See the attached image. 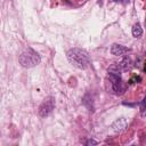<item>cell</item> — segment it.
<instances>
[{"instance_id": "cell-1", "label": "cell", "mask_w": 146, "mask_h": 146, "mask_svg": "<svg viewBox=\"0 0 146 146\" xmlns=\"http://www.w3.org/2000/svg\"><path fill=\"white\" fill-rule=\"evenodd\" d=\"M66 57L68 59V62L80 68V70H86L89 67L90 65V58H89V55L86 50L83 49H80V48H72L70 49L67 52H66Z\"/></svg>"}, {"instance_id": "cell-2", "label": "cell", "mask_w": 146, "mask_h": 146, "mask_svg": "<svg viewBox=\"0 0 146 146\" xmlns=\"http://www.w3.org/2000/svg\"><path fill=\"white\" fill-rule=\"evenodd\" d=\"M18 62L19 64L25 67V68H30V67H34L38 64H40L41 62V57L40 55L33 50V49H27L25 51H23L19 57H18Z\"/></svg>"}, {"instance_id": "cell-3", "label": "cell", "mask_w": 146, "mask_h": 146, "mask_svg": "<svg viewBox=\"0 0 146 146\" xmlns=\"http://www.w3.org/2000/svg\"><path fill=\"white\" fill-rule=\"evenodd\" d=\"M54 108H55V98L49 96L44 98V100L39 106V115L42 117H46L54 111Z\"/></svg>"}, {"instance_id": "cell-4", "label": "cell", "mask_w": 146, "mask_h": 146, "mask_svg": "<svg viewBox=\"0 0 146 146\" xmlns=\"http://www.w3.org/2000/svg\"><path fill=\"white\" fill-rule=\"evenodd\" d=\"M108 78L112 83V89L116 95H120L123 92V84H122V79L121 74L117 73H111L108 72Z\"/></svg>"}, {"instance_id": "cell-5", "label": "cell", "mask_w": 146, "mask_h": 146, "mask_svg": "<svg viewBox=\"0 0 146 146\" xmlns=\"http://www.w3.org/2000/svg\"><path fill=\"white\" fill-rule=\"evenodd\" d=\"M125 127H127V120H125L124 117L116 119V120L112 123V125H111L112 130L115 131V132H121L122 130L125 129Z\"/></svg>"}, {"instance_id": "cell-6", "label": "cell", "mask_w": 146, "mask_h": 146, "mask_svg": "<svg viewBox=\"0 0 146 146\" xmlns=\"http://www.w3.org/2000/svg\"><path fill=\"white\" fill-rule=\"evenodd\" d=\"M128 51H129V49L127 47H124L122 44H119V43H113L112 47H111V54L114 55V56H122Z\"/></svg>"}, {"instance_id": "cell-7", "label": "cell", "mask_w": 146, "mask_h": 146, "mask_svg": "<svg viewBox=\"0 0 146 146\" xmlns=\"http://www.w3.org/2000/svg\"><path fill=\"white\" fill-rule=\"evenodd\" d=\"M131 32H132V35H133L135 38H139V36L143 34V29H141L140 24H139V23H136V24H133Z\"/></svg>"}, {"instance_id": "cell-8", "label": "cell", "mask_w": 146, "mask_h": 146, "mask_svg": "<svg viewBox=\"0 0 146 146\" xmlns=\"http://www.w3.org/2000/svg\"><path fill=\"white\" fill-rule=\"evenodd\" d=\"M120 66L122 70H129L131 67V59L130 57H124L122 59V62L120 63Z\"/></svg>"}, {"instance_id": "cell-9", "label": "cell", "mask_w": 146, "mask_h": 146, "mask_svg": "<svg viewBox=\"0 0 146 146\" xmlns=\"http://www.w3.org/2000/svg\"><path fill=\"white\" fill-rule=\"evenodd\" d=\"M138 105L140 107V114H141V116H145L146 115V96H145V98L140 103H138Z\"/></svg>"}, {"instance_id": "cell-10", "label": "cell", "mask_w": 146, "mask_h": 146, "mask_svg": "<svg viewBox=\"0 0 146 146\" xmlns=\"http://www.w3.org/2000/svg\"><path fill=\"white\" fill-rule=\"evenodd\" d=\"M97 144L98 143L96 140H94V139H89V140L86 141V145H97Z\"/></svg>"}, {"instance_id": "cell-11", "label": "cell", "mask_w": 146, "mask_h": 146, "mask_svg": "<svg viewBox=\"0 0 146 146\" xmlns=\"http://www.w3.org/2000/svg\"><path fill=\"white\" fill-rule=\"evenodd\" d=\"M112 1H115V2H120V3H128L129 0H112Z\"/></svg>"}, {"instance_id": "cell-12", "label": "cell", "mask_w": 146, "mask_h": 146, "mask_svg": "<svg viewBox=\"0 0 146 146\" xmlns=\"http://www.w3.org/2000/svg\"><path fill=\"white\" fill-rule=\"evenodd\" d=\"M145 24H146V19H145Z\"/></svg>"}]
</instances>
